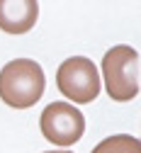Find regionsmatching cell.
<instances>
[{
	"label": "cell",
	"instance_id": "cell-6",
	"mask_svg": "<svg viewBox=\"0 0 141 153\" xmlns=\"http://www.w3.org/2000/svg\"><path fill=\"white\" fill-rule=\"evenodd\" d=\"M93 153H141V141L131 134H114L100 141Z\"/></svg>",
	"mask_w": 141,
	"mask_h": 153
},
{
	"label": "cell",
	"instance_id": "cell-7",
	"mask_svg": "<svg viewBox=\"0 0 141 153\" xmlns=\"http://www.w3.org/2000/svg\"><path fill=\"white\" fill-rule=\"evenodd\" d=\"M44 153H73V151H63L61 148V151H44Z\"/></svg>",
	"mask_w": 141,
	"mask_h": 153
},
{
	"label": "cell",
	"instance_id": "cell-3",
	"mask_svg": "<svg viewBox=\"0 0 141 153\" xmlns=\"http://www.w3.org/2000/svg\"><path fill=\"white\" fill-rule=\"evenodd\" d=\"M56 85L68 100L85 105L100 95V71L85 56H71L56 71Z\"/></svg>",
	"mask_w": 141,
	"mask_h": 153
},
{
	"label": "cell",
	"instance_id": "cell-2",
	"mask_svg": "<svg viewBox=\"0 0 141 153\" xmlns=\"http://www.w3.org/2000/svg\"><path fill=\"white\" fill-rule=\"evenodd\" d=\"M105 90L112 100L127 102L139 95V53L136 49L119 44L102 56Z\"/></svg>",
	"mask_w": 141,
	"mask_h": 153
},
{
	"label": "cell",
	"instance_id": "cell-1",
	"mask_svg": "<svg viewBox=\"0 0 141 153\" xmlns=\"http://www.w3.org/2000/svg\"><path fill=\"white\" fill-rule=\"evenodd\" d=\"M46 90L44 68L32 59H15L0 71V100L12 109H29Z\"/></svg>",
	"mask_w": 141,
	"mask_h": 153
},
{
	"label": "cell",
	"instance_id": "cell-5",
	"mask_svg": "<svg viewBox=\"0 0 141 153\" xmlns=\"http://www.w3.org/2000/svg\"><path fill=\"white\" fill-rule=\"evenodd\" d=\"M37 0H0V29L7 34H25L37 25Z\"/></svg>",
	"mask_w": 141,
	"mask_h": 153
},
{
	"label": "cell",
	"instance_id": "cell-4",
	"mask_svg": "<svg viewBox=\"0 0 141 153\" xmlns=\"http://www.w3.org/2000/svg\"><path fill=\"white\" fill-rule=\"evenodd\" d=\"M39 126H42L44 139L58 148H68L83 139L85 131V117L78 107L68 102H51L39 117Z\"/></svg>",
	"mask_w": 141,
	"mask_h": 153
}]
</instances>
